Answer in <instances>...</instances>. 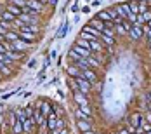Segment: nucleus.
Here are the masks:
<instances>
[{"mask_svg": "<svg viewBox=\"0 0 151 134\" xmlns=\"http://www.w3.org/2000/svg\"><path fill=\"white\" fill-rule=\"evenodd\" d=\"M75 82H76V85H78V91H82V92H85V94H87L92 87V82H89L83 75H82V77H76Z\"/></svg>", "mask_w": 151, "mask_h": 134, "instance_id": "1", "label": "nucleus"}, {"mask_svg": "<svg viewBox=\"0 0 151 134\" xmlns=\"http://www.w3.org/2000/svg\"><path fill=\"white\" fill-rule=\"evenodd\" d=\"M129 35H130V38H132V40H139V38L144 35L142 26H141V25H137V23H134V25L130 26V30H129Z\"/></svg>", "mask_w": 151, "mask_h": 134, "instance_id": "2", "label": "nucleus"}, {"mask_svg": "<svg viewBox=\"0 0 151 134\" xmlns=\"http://www.w3.org/2000/svg\"><path fill=\"white\" fill-rule=\"evenodd\" d=\"M33 117H35V122H37V125H38V127H47V117L42 113V110H40V108L33 110Z\"/></svg>", "mask_w": 151, "mask_h": 134, "instance_id": "3", "label": "nucleus"}, {"mask_svg": "<svg viewBox=\"0 0 151 134\" xmlns=\"http://www.w3.org/2000/svg\"><path fill=\"white\" fill-rule=\"evenodd\" d=\"M73 99H75V103L80 104L82 108H85V106L89 104V101H87V94H85V92H82V91L73 92Z\"/></svg>", "mask_w": 151, "mask_h": 134, "instance_id": "4", "label": "nucleus"}, {"mask_svg": "<svg viewBox=\"0 0 151 134\" xmlns=\"http://www.w3.org/2000/svg\"><path fill=\"white\" fill-rule=\"evenodd\" d=\"M47 129H49V131L58 129V113H56L54 110L47 115Z\"/></svg>", "mask_w": 151, "mask_h": 134, "instance_id": "5", "label": "nucleus"}, {"mask_svg": "<svg viewBox=\"0 0 151 134\" xmlns=\"http://www.w3.org/2000/svg\"><path fill=\"white\" fill-rule=\"evenodd\" d=\"M75 117H76V120H89L91 122V112H89V106H85V108H78L75 112Z\"/></svg>", "mask_w": 151, "mask_h": 134, "instance_id": "6", "label": "nucleus"}, {"mask_svg": "<svg viewBox=\"0 0 151 134\" xmlns=\"http://www.w3.org/2000/svg\"><path fill=\"white\" fill-rule=\"evenodd\" d=\"M12 47H14V51H21V52H24L26 49H30L31 44L30 42H26V40H23V38H17L16 42H12Z\"/></svg>", "mask_w": 151, "mask_h": 134, "instance_id": "7", "label": "nucleus"}, {"mask_svg": "<svg viewBox=\"0 0 151 134\" xmlns=\"http://www.w3.org/2000/svg\"><path fill=\"white\" fill-rule=\"evenodd\" d=\"M115 11H116V12L120 14V17H123V19H127V16L132 12L129 4H120V5H116V7H115Z\"/></svg>", "mask_w": 151, "mask_h": 134, "instance_id": "8", "label": "nucleus"}, {"mask_svg": "<svg viewBox=\"0 0 151 134\" xmlns=\"http://www.w3.org/2000/svg\"><path fill=\"white\" fill-rule=\"evenodd\" d=\"M130 26H132V25H130L127 19H123L120 25H115V31H118L120 35H127V33H129V30H130Z\"/></svg>", "mask_w": 151, "mask_h": 134, "instance_id": "9", "label": "nucleus"}, {"mask_svg": "<svg viewBox=\"0 0 151 134\" xmlns=\"http://www.w3.org/2000/svg\"><path fill=\"white\" fill-rule=\"evenodd\" d=\"M17 19H21V21L26 23V25H37V23H38V17H37V16H30V14H24V12L17 16Z\"/></svg>", "mask_w": 151, "mask_h": 134, "instance_id": "10", "label": "nucleus"}, {"mask_svg": "<svg viewBox=\"0 0 151 134\" xmlns=\"http://www.w3.org/2000/svg\"><path fill=\"white\" fill-rule=\"evenodd\" d=\"M71 51H75V52L78 54V56H80V58H89V56L92 54L91 49H83V47H80L78 44H75V47H73Z\"/></svg>", "mask_w": 151, "mask_h": 134, "instance_id": "11", "label": "nucleus"}, {"mask_svg": "<svg viewBox=\"0 0 151 134\" xmlns=\"http://www.w3.org/2000/svg\"><path fill=\"white\" fill-rule=\"evenodd\" d=\"M19 33V38H23V40H28V42H33L35 40V37H37V33H31V31H24V30H16Z\"/></svg>", "mask_w": 151, "mask_h": 134, "instance_id": "12", "label": "nucleus"}, {"mask_svg": "<svg viewBox=\"0 0 151 134\" xmlns=\"http://www.w3.org/2000/svg\"><path fill=\"white\" fill-rule=\"evenodd\" d=\"M68 75L71 78H76V77H82L83 75V70H80L76 64H73V66H68Z\"/></svg>", "mask_w": 151, "mask_h": 134, "instance_id": "13", "label": "nucleus"}, {"mask_svg": "<svg viewBox=\"0 0 151 134\" xmlns=\"http://www.w3.org/2000/svg\"><path fill=\"white\" fill-rule=\"evenodd\" d=\"M37 108H40V110H42V113H44L45 117L52 112V106L47 103V101H38V103H37Z\"/></svg>", "mask_w": 151, "mask_h": 134, "instance_id": "14", "label": "nucleus"}, {"mask_svg": "<svg viewBox=\"0 0 151 134\" xmlns=\"http://www.w3.org/2000/svg\"><path fill=\"white\" fill-rule=\"evenodd\" d=\"M89 25H91L92 28H96V30H99L101 33H103V30H104V21H101L99 17H94V19H92V21L89 23Z\"/></svg>", "mask_w": 151, "mask_h": 134, "instance_id": "15", "label": "nucleus"}, {"mask_svg": "<svg viewBox=\"0 0 151 134\" xmlns=\"http://www.w3.org/2000/svg\"><path fill=\"white\" fill-rule=\"evenodd\" d=\"M12 133L14 134H23L24 131H23V122L17 119V115H16V120H14V124H12Z\"/></svg>", "mask_w": 151, "mask_h": 134, "instance_id": "16", "label": "nucleus"}, {"mask_svg": "<svg viewBox=\"0 0 151 134\" xmlns=\"http://www.w3.org/2000/svg\"><path fill=\"white\" fill-rule=\"evenodd\" d=\"M141 119H142V117H141V113H132V115H130V119H129V125H132V127H137V125H139V124H141Z\"/></svg>", "mask_w": 151, "mask_h": 134, "instance_id": "17", "label": "nucleus"}, {"mask_svg": "<svg viewBox=\"0 0 151 134\" xmlns=\"http://www.w3.org/2000/svg\"><path fill=\"white\" fill-rule=\"evenodd\" d=\"M26 5L31 7L33 11H37V12H40V11H42V7H44V5H42V0H28V4H26Z\"/></svg>", "mask_w": 151, "mask_h": 134, "instance_id": "18", "label": "nucleus"}, {"mask_svg": "<svg viewBox=\"0 0 151 134\" xmlns=\"http://www.w3.org/2000/svg\"><path fill=\"white\" fill-rule=\"evenodd\" d=\"M17 38H19V33L16 30H9L5 33V40H7V42H16Z\"/></svg>", "mask_w": 151, "mask_h": 134, "instance_id": "19", "label": "nucleus"}, {"mask_svg": "<svg viewBox=\"0 0 151 134\" xmlns=\"http://www.w3.org/2000/svg\"><path fill=\"white\" fill-rule=\"evenodd\" d=\"M76 127L83 133V131H89L91 129V122L89 120H76Z\"/></svg>", "mask_w": 151, "mask_h": 134, "instance_id": "20", "label": "nucleus"}, {"mask_svg": "<svg viewBox=\"0 0 151 134\" xmlns=\"http://www.w3.org/2000/svg\"><path fill=\"white\" fill-rule=\"evenodd\" d=\"M83 77H85L89 82H96V80H97V77H96V72H94V70H91V68L83 70Z\"/></svg>", "mask_w": 151, "mask_h": 134, "instance_id": "21", "label": "nucleus"}, {"mask_svg": "<svg viewBox=\"0 0 151 134\" xmlns=\"http://www.w3.org/2000/svg\"><path fill=\"white\" fill-rule=\"evenodd\" d=\"M7 11H9V12H12V14H14L16 17H17L19 14H23V9H21V7H17V5H14L12 2H11V4L7 5Z\"/></svg>", "mask_w": 151, "mask_h": 134, "instance_id": "22", "label": "nucleus"}, {"mask_svg": "<svg viewBox=\"0 0 151 134\" xmlns=\"http://www.w3.org/2000/svg\"><path fill=\"white\" fill-rule=\"evenodd\" d=\"M0 19L9 21V23H14V21H16V16L12 14V12H9V11H4V12L0 14Z\"/></svg>", "mask_w": 151, "mask_h": 134, "instance_id": "23", "label": "nucleus"}, {"mask_svg": "<svg viewBox=\"0 0 151 134\" xmlns=\"http://www.w3.org/2000/svg\"><path fill=\"white\" fill-rule=\"evenodd\" d=\"M97 17L101 19V21H111V11H103V12H99L97 14Z\"/></svg>", "mask_w": 151, "mask_h": 134, "instance_id": "24", "label": "nucleus"}, {"mask_svg": "<svg viewBox=\"0 0 151 134\" xmlns=\"http://www.w3.org/2000/svg\"><path fill=\"white\" fill-rule=\"evenodd\" d=\"M91 51H96V52H101V51H103V45L97 42V38L91 42Z\"/></svg>", "mask_w": 151, "mask_h": 134, "instance_id": "25", "label": "nucleus"}, {"mask_svg": "<svg viewBox=\"0 0 151 134\" xmlns=\"http://www.w3.org/2000/svg\"><path fill=\"white\" fill-rule=\"evenodd\" d=\"M78 38H83V40H89V42H92V40H96V38H97V37H94V35H92V33H87V31H82V33H80V37H78Z\"/></svg>", "mask_w": 151, "mask_h": 134, "instance_id": "26", "label": "nucleus"}, {"mask_svg": "<svg viewBox=\"0 0 151 134\" xmlns=\"http://www.w3.org/2000/svg\"><path fill=\"white\" fill-rule=\"evenodd\" d=\"M139 125H141V131H142V133H148V131H151V125L144 119H141V124H139Z\"/></svg>", "mask_w": 151, "mask_h": 134, "instance_id": "27", "label": "nucleus"}, {"mask_svg": "<svg viewBox=\"0 0 151 134\" xmlns=\"http://www.w3.org/2000/svg\"><path fill=\"white\" fill-rule=\"evenodd\" d=\"M87 63H89V66H91V68H92V66H94V68H96V66H99V61L96 59L92 54L89 56V58H87Z\"/></svg>", "mask_w": 151, "mask_h": 134, "instance_id": "28", "label": "nucleus"}, {"mask_svg": "<svg viewBox=\"0 0 151 134\" xmlns=\"http://www.w3.org/2000/svg\"><path fill=\"white\" fill-rule=\"evenodd\" d=\"M101 38H103V40H104V44H108V45L115 44V38H113V37H108V35H104V33H101Z\"/></svg>", "mask_w": 151, "mask_h": 134, "instance_id": "29", "label": "nucleus"}, {"mask_svg": "<svg viewBox=\"0 0 151 134\" xmlns=\"http://www.w3.org/2000/svg\"><path fill=\"white\" fill-rule=\"evenodd\" d=\"M76 44L80 45V47H83V49H91V42L89 40H83V38H78V42Z\"/></svg>", "mask_w": 151, "mask_h": 134, "instance_id": "30", "label": "nucleus"}, {"mask_svg": "<svg viewBox=\"0 0 151 134\" xmlns=\"http://www.w3.org/2000/svg\"><path fill=\"white\" fill-rule=\"evenodd\" d=\"M146 11H150L148 9V2H139V14H142Z\"/></svg>", "mask_w": 151, "mask_h": 134, "instance_id": "31", "label": "nucleus"}, {"mask_svg": "<svg viewBox=\"0 0 151 134\" xmlns=\"http://www.w3.org/2000/svg\"><path fill=\"white\" fill-rule=\"evenodd\" d=\"M11 2H12L14 5H17V7H21V9L26 7V4H28V0H11Z\"/></svg>", "mask_w": 151, "mask_h": 134, "instance_id": "32", "label": "nucleus"}, {"mask_svg": "<svg viewBox=\"0 0 151 134\" xmlns=\"http://www.w3.org/2000/svg\"><path fill=\"white\" fill-rule=\"evenodd\" d=\"M129 5H130V11H132L134 14H139V4H137V2H130Z\"/></svg>", "mask_w": 151, "mask_h": 134, "instance_id": "33", "label": "nucleus"}, {"mask_svg": "<svg viewBox=\"0 0 151 134\" xmlns=\"http://www.w3.org/2000/svg\"><path fill=\"white\" fill-rule=\"evenodd\" d=\"M127 21H129L130 25H134V23H137V14H134V12H130V14L127 16Z\"/></svg>", "mask_w": 151, "mask_h": 134, "instance_id": "34", "label": "nucleus"}, {"mask_svg": "<svg viewBox=\"0 0 151 134\" xmlns=\"http://www.w3.org/2000/svg\"><path fill=\"white\" fill-rule=\"evenodd\" d=\"M0 73H2V75H11V68H9V66H5L4 70H0Z\"/></svg>", "mask_w": 151, "mask_h": 134, "instance_id": "35", "label": "nucleus"}, {"mask_svg": "<svg viewBox=\"0 0 151 134\" xmlns=\"http://www.w3.org/2000/svg\"><path fill=\"white\" fill-rule=\"evenodd\" d=\"M64 127V122H63V119H58V129H63Z\"/></svg>", "mask_w": 151, "mask_h": 134, "instance_id": "36", "label": "nucleus"}, {"mask_svg": "<svg viewBox=\"0 0 151 134\" xmlns=\"http://www.w3.org/2000/svg\"><path fill=\"white\" fill-rule=\"evenodd\" d=\"M4 42H7V40H5V35H4V33H0V44H4Z\"/></svg>", "mask_w": 151, "mask_h": 134, "instance_id": "37", "label": "nucleus"}, {"mask_svg": "<svg viewBox=\"0 0 151 134\" xmlns=\"http://www.w3.org/2000/svg\"><path fill=\"white\" fill-rule=\"evenodd\" d=\"M0 52H2V54H4V52H7V49H5V45H4V44H0Z\"/></svg>", "mask_w": 151, "mask_h": 134, "instance_id": "38", "label": "nucleus"}, {"mask_svg": "<svg viewBox=\"0 0 151 134\" xmlns=\"http://www.w3.org/2000/svg\"><path fill=\"white\" fill-rule=\"evenodd\" d=\"M82 134H96V133H94L92 129H89V131H83V133H82Z\"/></svg>", "mask_w": 151, "mask_h": 134, "instance_id": "39", "label": "nucleus"}, {"mask_svg": "<svg viewBox=\"0 0 151 134\" xmlns=\"http://www.w3.org/2000/svg\"><path fill=\"white\" fill-rule=\"evenodd\" d=\"M118 134H130V133H129L127 129H122V131H120V133H118Z\"/></svg>", "mask_w": 151, "mask_h": 134, "instance_id": "40", "label": "nucleus"}, {"mask_svg": "<svg viewBox=\"0 0 151 134\" xmlns=\"http://www.w3.org/2000/svg\"><path fill=\"white\" fill-rule=\"evenodd\" d=\"M56 2H58V0H49V4H50V5H56Z\"/></svg>", "mask_w": 151, "mask_h": 134, "instance_id": "41", "label": "nucleus"}, {"mask_svg": "<svg viewBox=\"0 0 151 134\" xmlns=\"http://www.w3.org/2000/svg\"><path fill=\"white\" fill-rule=\"evenodd\" d=\"M2 12H4V9H2V5H0V14H2Z\"/></svg>", "mask_w": 151, "mask_h": 134, "instance_id": "42", "label": "nucleus"}, {"mask_svg": "<svg viewBox=\"0 0 151 134\" xmlns=\"http://www.w3.org/2000/svg\"><path fill=\"white\" fill-rule=\"evenodd\" d=\"M148 45H150V49H151V40H148Z\"/></svg>", "mask_w": 151, "mask_h": 134, "instance_id": "43", "label": "nucleus"}, {"mask_svg": "<svg viewBox=\"0 0 151 134\" xmlns=\"http://www.w3.org/2000/svg\"><path fill=\"white\" fill-rule=\"evenodd\" d=\"M146 134H151V131H148V133H146Z\"/></svg>", "mask_w": 151, "mask_h": 134, "instance_id": "44", "label": "nucleus"}, {"mask_svg": "<svg viewBox=\"0 0 151 134\" xmlns=\"http://www.w3.org/2000/svg\"><path fill=\"white\" fill-rule=\"evenodd\" d=\"M150 98H151V91H150Z\"/></svg>", "mask_w": 151, "mask_h": 134, "instance_id": "45", "label": "nucleus"}, {"mask_svg": "<svg viewBox=\"0 0 151 134\" xmlns=\"http://www.w3.org/2000/svg\"><path fill=\"white\" fill-rule=\"evenodd\" d=\"M42 2H44V0H42Z\"/></svg>", "mask_w": 151, "mask_h": 134, "instance_id": "46", "label": "nucleus"}, {"mask_svg": "<svg viewBox=\"0 0 151 134\" xmlns=\"http://www.w3.org/2000/svg\"><path fill=\"white\" fill-rule=\"evenodd\" d=\"M0 75H2V73H0Z\"/></svg>", "mask_w": 151, "mask_h": 134, "instance_id": "47", "label": "nucleus"}]
</instances>
